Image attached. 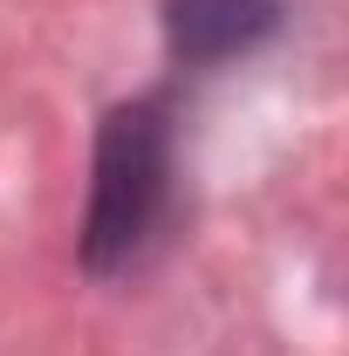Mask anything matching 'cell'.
<instances>
[{"label":"cell","instance_id":"cell-1","mask_svg":"<svg viewBox=\"0 0 349 356\" xmlns=\"http://www.w3.org/2000/svg\"><path fill=\"white\" fill-rule=\"evenodd\" d=\"M172 206V124L165 103H124L96 137V185H89L83 261L96 274L131 267Z\"/></svg>","mask_w":349,"mask_h":356},{"label":"cell","instance_id":"cell-2","mask_svg":"<svg viewBox=\"0 0 349 356\" xmlns=\"http://www.w3.org/2000/svg\"><path fill=\"white\" fill-rule=\"evenodd\" d=\"M274 21H281L274 0H172L165 35H172L178 62H226L240 48L267 42Z\"/></svg>","mask_w":349,"mask_h":356}]
</instances>
